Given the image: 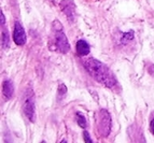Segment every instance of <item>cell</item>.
<instances>
[{"label":"cell","mask_w":154,"mask_h":143,"mask_svg":"<svg viewBox=\"0 0 154 143\" xmlns=\"http://www.w3.org/2000/svg\"><path fill=\"white\" fill-rule=\"evenodd\" d=\"M83 65L88 73L94 78V80L103 84V86L112 88L118 84L112 71L109 69L108 66H106L101 61L95 58H88L83 61Z\"/></svg>","instance_id":"cell-1"},{"label":"cell","mask_w":154,"mask_h":143,"mask_svg":"<svg viewBox=\"0 0 154 143\" xmlns=\"http://www.w3.org/2000/svg\"><path fill=\"white\" fill-rule=\"evenodd\" d=\"M111 131V117L107 110H99L96 113V132L101 138H107Z\"/></svg>","instance_id":"cell-2"},{"label":"cell","mask_w":154,"mask_h":143,"mask_svg":"<svg viewBox=\"0 0 154 143\" xmlns=\"http://www.w3.org/2000/svg\"><path fill=\"white\" fill-rule=\"evenodd\" d=\"M23 111L26 117L30 122L36 120V105H35V95L31 88L26 90L23 100Z\"/></svg>","instance_id":"cell-3"},{"label":"cell","mask_w":154,"mask_h":143,"mask_svg":"<svg viewBox=\"0 0 154 143\" xmlns=\"http://www.w3.org/2000/svg\"><path fill=\"white\" fill-rule=\"evenodd\" d=\"M55 45H56V49L60 53H67L70 50L68 39H67L66 35L62 31V29L56 30V33H55Z\"/></svg>","instance_id":"cell-4"},{"label":"cell","mask_w":154,"mask_h":143,"mask_svg":"<svg viewBox=\"0 0 154 143\" xmlns=\"http://www.w3.org/2000/svg\"><path fill=\"white\" fill-rule=\"evenodd\" d=\"M59 7L62 9L63 13L67 16L69 22H72L75 18V5L72 2L71 0H62L59 2Z\"/></svg>","instance_id":"cell-5"},{"label":"cell","mask_w":154,"mask_h":143,"mask_svg":"<svg viewBox=\"0 0 154 143\" xmlns=\"http://www.w3.org/2000/svg\"><path fill=\"white\" fill-rule=\"evenodd\" d=\"M13 40L17 45H24L26 43V33L21 23L15 22L14 32H13Z\"/></svg>","instance_id":"cell-6"},{"label":"cell","mask_w":154,"mask_h":143,"mask_svg":"<svg viewBox=\"0 0 154 143\" xmlns=\"http://www.w3.org/2000/svg\"><path fill=\"white\" fill-rule=\"evenodd\" d=\"M77 52L80 56H85L90 53V44L84 40H79L77 43Z\"/></svg>","instance_id":"cell-7"},{"label":"cell","mask_w":154,"mask_h":143,"mask_svg":"<svg viewBox=\"0 0 154 143\" xmlns=\"http://www.w3.org/2000/svg\"><path fill=\"white\" fill-rule=\"evenodd\" d=\"M2 88H3V95L7 99H10L13 97L14 95V87H13L12 82L10 80H7V81L3 82L2 84Z\"/></svg>","instance_id":"cell-8"},{"label":"cell","mask_w":154,"mask_h":143,"mask_svg":"<svg viewBox=\"0 0 154 143\" xmlns=\"http://www.w3.org/2000/svg\"><path fill=\"white\" fill-rule=\"evenodd\" d=\"M75 118H77V122H78V125L80 126L81 128H86V125H88V123H86V118L84 117V115H82L80 112H78L75 114Z\"/></svg>","instance_id":"cell-9"},{"label":"cell","mask_w":154,"mask_h":143,"mask_svg":"<svg viewBox=\"0 0 154 143\" xmlns=\"http://www.w3.org/2000/svg\"><path fill=\"white\" fill-rule=\"evenodd\" d=\"M133 39H134V31L131 30V31H128V32H126L123 35V37H122V43L125 44V42L133 40Z\"/></svg>","instance_id":"cell-10"},{"label":"cell","mask_w":154,"mask_h":143,"mask_svg":"<svg viewBox=\"0 0 154 143\" xmlns=\"http://www.w3.org/2000/svg\"><path fill=\"white\" fill-rule=\"evenodd\" d=\"M9 46V35L7 30H2V47L7 49Z\"/></svg>","instance_id":"cell-11"},{"label":"cell","mask_w":154,"mask_h":143,"mask_svg":"<svg viewBox=\"0 0 154 143\" xmlns=\"http://www.w3.org/2000/svg\"><path fill=\"white\" fill-rule=\"evenodd\" d=\"M67 93V87L66 85L64 84H60L58 86V95H59V97H63L65 94Z\"/></svg>","instance_id":"cell-12"},{"label":"cell","mask_w":154,"mask_h":143,"mask_svg":"<svg viewBox=\"0 0 154 143\" xmlns=\"http://www.w3.org/2000/svg\"><path fill=\"white\" fill-rule=\"evenodd\" d=\"M83 135H84V140H85V142H86V143H92L93 142L92 139L90 138V135H88V131H84V132H83Z\"/></svg>","instance_id":"cell-13"},{"label":"cell","mask_w":154,"mask_h":143,"mask_svg":"<svg viewBox=\"0 0 154 143\" xmlns=\"http://www.w3.org/2000/svg\"><path fill=\"white\" fill-rule=\"evenodd\" d=\"M150 130H151V132L153 133V135H154V117H153V120H151V124H150Z\"/></svg>","instance_id":"cell-14"},{"label":"cell","mask_w":154,"mask_h":143,"mask_svg":"<svg viewBox=\"0 0 154 143\" xmlns=\"http://www.w3.org/2000/svg\"><path fill=\"white\" fill-rule=\"evenodd\" d=\"M3 24H5V15H3V13L1 12V25L3 26Z\"/></svg>","instance_id":"cell-15"}]
</instances>
